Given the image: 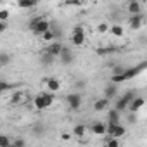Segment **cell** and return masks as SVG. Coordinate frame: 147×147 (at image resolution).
Listing matches in <instances>:
<instances>
[{
    "label": "cell",
    "mask_w": 147,
    "mask_h": 147,
    "mask_svg": "<svg viewBox=\"0 0 147 147\" xmlns=\"http://www.w3.org/2000/svg\"><path fill=\"white\" fill-rule=\"evenodd\" d=\"M9 11H0V21L2 23H7V19H9Z\"/></svg>",
    "instance_id": "28"
},
{
    "label": "cell",
    "mask_w": 147,
    "mask_h": 147,
    "mask_svg": "<svg viewBox=\"0 0 147 147\" xmlns=\"http://www.w3.org/2000/svg\"><path fill=\"white\" fill-rule=\"evenodd\" d=\"M104 147H119V140L118 138H113V137H107Z\"/></svg>",
    "instance_id": "24"
},
{
    "label": "cell",
    "mask_w": 147,
    "mask_h": 147,
    "mask_svg": "<svg viewBox=\"0 0 147 147\" xmlns=\"http://www.w3.org/2000/svg\"><path fill=\"white\" fill-rule=\"evenodd\" d=\"M107 30H109V26H107L106 23H100V24L97 26V31H99V33H106Z\"/></svg>",
    "instance_id": "30"
},
{
    "label": "cell",
    "mask_w": 147,
    "mask_h": 147,
    "mask_svg": "<svg viewBox=\"0 0 147 147\" xmlns=\"http://www.w3.org/2000/svg\"><path fill=\"white\" fill-rule=\"evenodd\" d=\"M128 107H130L133 113H135V111H140V109L144 107V99H142V97H135V99L128 104Z\"/></svg>",
    "instance_id": "11"
},
{
    "label": "cell",
    "mask_w": 147,
    "mask_h": 147,
    "mask_svg": "<svg viewBox=\"0 0 147 147\" xmlns=\"http://www.w3.org/2000/svg\"><path fill=\"white\" fill-rule=\"evenodd\" d=\"M133 99H135V95H133V92H126V94H125V95H123V97H121V99H119L118 102H116V107H114V109H116L118 113H121V111H125V109L128 107V104H130V102H131Z\"/></svg>",
    "instance_id": "3"
},
{
    "label": "cell",
    "mask_w": 147,
    "mask_h": 147,
    "mask_svg": "<svg viewBox=\"0 0 147 147\" xmlns=\"http://www.w3.org/2000/svg\"><path fill=\"white\" fill-rule=\"evenodd\" d=\"M11 55L7 54V52H0V66H7L9 62H11Z\"/></svg>",
    "instance_id": "22"
},
{
    "label": "cell",
    "mask_w": 147,
    "mask_h": 147,
    "mask_svg": "<svg viewBox=\"0 0 147 147\" xmlns=\"http://www.w3.org/2000/svg\"><path fill=\"white\" fill-rule=\"evenodd\" d=\"M11 88H12L11 83H7V82H4V80H0V94H4V92H7V90H11Z\"/></svg>",
    "instance_id": "25"
},
{
    "label": "cell",
    "mask_w": 147,
    "mask_h": 147,
    "mask_svg": "<svg viewBox=\"0 0 147 147\" xmlns=\"http://www.w3.org/2000/svg\"><path fill=\"white\" fill-rule=\"evenodd\" d=\"M61 61H62V64L64 66H67V64H71L73 62V59H75V57H73V52L67 49V47H62V50H61Z\"/></svg>",
    "instance_id": "6"
},
{
    "label": "cell",
    "mask_w": 147,
    "mask_h": 147,
    "mask_svg": "<svg viewBox=\"0 0 147 147\" xmlns=\"http://www.w3.org/2000/svg\"><path fill=\"white\" fill-rule=\"evenodd\" d=\"M69 138H71L69 133H62V140H69Z\"/></svg>",
    "instance_id": "33"
},
{
    "label": "cell",
    "mask_w": 147,
    "mask_h": 147,
    "mask_svg": "<svg viewBox=\"0 0 147 147\" xmlns=\"http://www.w3.org/2000/svg\"><path fill=\"white\" fill-rule=\"evenodd\" d=\"M35 133H42V126H36L35 128Z\"/></svg>",
    "instance_id": "34"
},
{
    "label": "cell",
    "mask_w": 147,
    "mask_h": 147,
    "mask_svg": "<svg viewBox=\"0 0 147 147\" xmlns=\"http://www.w3.org/2000/svg\"><path fill=\"white\" fill-rule=\"evenodd\" d=\"M12 145L14 147H26V142L23 138H16V140H12Z\"/></svg>",
    "instance_id": "29"
},
{
    "label": "cell",
    "mask_w": 147,
    "mask_h": 147,
    "mask_svg": "<svg viewBox=\"0 0 147 147\" xmlns=\"http://www.w3.org/2000/svg\"><path fill=\"white\" fill-rule=\"evenodd\" d=\"M42 62H43V64H52V62H54V57H50V55L45 52V54H42Z\"/></svg>",
    "instance_id": "27"
},
{
    "label": "cell",
    "mask_w": 147,
    "mask_h": 147,
    "mask_svg": "<svg viewBox=\"0 0 147 147\" xmlns=\"http://www.w3.org/2000/svg\"><path fill=\"white\" fill-rule=\"evenodd\" d=\"M11 145V138L7 135H0V147H9Z\"/></svg>",
    "instance_id": "26"
},
{
    "label": "cell",
    "mask_w": 147,
    "mask_h": 147,
    "mask_svg": "<svg viewBox=\"0 0 147 147\" xmlns=\"http://www.w3.org/2000/svg\"><path fill=\"white\" fill-rule=\"evenodd\" d=\"M18 7H21V9H31V7H35V2H33V0H19Z\"/></svg>",
    "instance_id": "19"
},
{
    "label": "cell",
    "mask_w": 147,
    "mask_h": 147,
    "mask_svg": "<svg viewBox=\"0 0 147 147\" xmlns=\"http://www.w3.org/2000/svg\"><path fill=\"white\" fill-rule=\"evenodd\" d=\"M116 92H118V90H116V85H113V83L107 85V87L104 88V99H107V100L114 99V97H116Z\"/></svg>",
    "instance_id": "10"
},
{
    "label": "cell",
    "mask_w": 147,
    "mask_h": 147,
    "mask_svg": "<svg viewBox=\"0 0 147 147\" xmlns=\"http://www.w3.org/2000/svg\"><path fill=\"white\" fill-rule=\"evenodd\" d=\"M33 104H35V107L38 109V111H43V109H47V106H45V100L42 99V95L38 94L35 99H33Z\"/></svg>",
    "instance_id": "16"
},
{
    "label": "cell",
    "mask_w": 147,
    "mask_h": 147,
    "mask_svg": "<svg viewBox=\"0 0 147 147\" xmlns=\"http://www.w3.org/2000/svg\"><path fill=\"white\" fill-rule=\"evenodd\" d=\"M55 35H57V33H55V31H54V30H52V28H50V30H49V31H45V33H43V35H42V38H43V40H45V42H52V40H54V38H55Z\"/></svg>",
    "instance_id": "23"
},
{
    "label": "cell",
    "mask_w": 147,
    "mask_h": 147,
    "mask_svg": "<svg viewBox=\"0 0 147 147\" xmlns=\"http://www.w3.org/2000/svg\"><path fill=\"white\" fill-rule=\"evenodd\" d=\"M45 83H47V88H49V92H50V94L59 92V88H61V82H59L57 78H47V80H45Z\"/></svg>",
    "instance_id": "8"
},
{
    "label": "cell",
    "mask_w": 147,
    "mask_h": 147,
    "mask_svg": "<svg viewBox=\"0 0 147 147\" xmlns=\"http://www.w3.org/2000/svg\"><path fill=\"white\" fill-rule=\"evenodd\" d=\"M107 107H109V100L104 99V97L99 99V100H95V104H94V109H95V111H106Z\"/></svg>",
    "instance_id": "14"
},
{
    "label": "cell",
    "mask_w": 147,
    "mask_h": 147,
    "mask_svg": "<svg viewBox=\"0 0 147 147\" xmlns=\"http://www.w3.org/2000/svg\"><path fill=\"white\" fill-rule=\"evenodd\" d=\"M145 62H140L138 66H135V67H130V69H125L123 71V75H125V80H131V78H135L137 75H140V73L145 69Z\"/></svg>",
    "instance_id": "4"
},
{
    "label": "cell",
    "mask_w": 147,
    "mask_h": 147,
    "mask_svg": "<svg viewBox=\"0 0 147 147\" xmlns=\"http://www.w3.org/2000/svg\"><path fill=\"white\" fill-rule=\"evenodd\" d=\"M140 9H142V5H140V2H137V0H133V2L128 4V11L133 16H140Z\"/></svg>",
    "instance_id": "15"
},
{
    "label": "cell",
    "mask_w": 147,
    "mask_h": 147,
    "mask_svg": "<svg viewBox=\"0 0 147 147\" xmlns=\"http://www.w3.org/2000/svg\"><path fill=\"white\" fill-rule=\"evenodd\" d=\"M61 50H62V45L57 43V42H54V43H50V45L47 47V54H49L50 57H59V55H61Z\"/></svg>",
    "instance_id": "7"
},
{
    "label": "cell",
    "mask_w": 147,
    "mask_h": 147,
    "mask_svg": "<svg viewBox=\"0 0 147 147\" xmlns=\"http://www.w3.org/2000/svg\"><path fill=\"white\" fill-rule=\"evenodd\" d=\"M142 23H144L142 16H131L130 18V28H133V30H140L142 28Z\"/></svg>",
    "instance_id": "13"
},
{
    "label": "cell",
    "mask_w": 147,
    "mask_h": 147,
    "mask_svg": "<svg viewBox=\"0 0 147 147\" xmlns=\"http://www.w3.org/2000/svg\"><path fill=\"white\" fill-rule=\"evenodd\" d=\"M71 42L75 45H83L85 43V30H83V26H75V28H73Z\"/></svg>",
    "instance_id": "2"
},
{
    "label": "cell",
    "mask_w": 147,
    "mask_h": 147,
    "mask_svg": "<svg viewBox=\"0 0 147 147\" xmlns=\"http://www.w3.org/2000/svg\"><path fill=\"white\" fill-rule=\"evenodd\" d=\"M21 99H23V94H21V92H16V94L12 95V102H14V104H16V102H19Z\"/></svg>",
    "instance_id": "31"
},
{
    "label": "cell",
    "mask_w": 147,
    "mask_h": 147,
    "mask_svg": "<svg viewBox=\"0 0 147 147\" xmlns=\"http://www.w3.org/2000/svg\"><path fill=\"white\" fill-rule=\"evenodd\" d=\"M7 30V23H2V21H0V33H4Z\"/></svg>",
    "instance_id": "32"
},
{
    "label": "cell",
    "mask_w": 147,
    "mask_h": 147,
    "mask_svg": "<svg viewBox=\"0 0 147 147\" xmlns=\"http://www.w3.org/2000/svg\"><path fill=\"white\" fill-rule=\"evenodd\" d=\"M123 71H125V69H123ZM123 71H121V73H116V75H113V76H111V82H113V85H114V83L126 82V80H125V75H123Z\"/></svg>",
    "instance_id": "21"
},
{
    "label": "cell",
    "mask_w": 147,
    "mask_h": 147,
    "mask_svg": "<svg viewBox=\"0 0 147 147\" xmlns=\"http://www.w3.org/2000/svg\"><path fill=\"white\" fill-rule=\"evenodd\" d=\"M66 100H67L69 109H73V111H78L82 107V95L80 94H69L66 97Z\"/></svg>",
    "instance_id": "5"
},
{
    "label": "cell",
    "mask_w": 147,
    "mask_h": 147,
    "mask_svg": "<svg viewBox=\"0 0 147 147\" xmlns=\"http://www.w3.org/2000/svg\"><path fill=\"white\" fill-rule=\"evenodd\" d=\"M85 131H87V130H85V125H76L75 128H73V133H75L76 137H80V138L85 137Z\"/></svg>",
    "instance_id": "18"
},
{
    "label": "cell",
    "mask_w": 147,
    "mask_h": 147,
    "mask_svg": "<svg viewBox=\"0 0 147 147\" xmlns=\"http://www.w3.org/2000/svg\"><path fill=\"white\" fill-rule=\"evenodd\" d=\"M107 123L109 125H119V113L116 109L107 111Z\"/></svg>",
    "instance_id": "9"
},
{
    "label": "cell",
    "mask_w": 147,
    "mask_h": 147,
    "mask_svg": "<svg viewBox=\"0 0 147 147\" xmlns=\"http://www.w3.org/2000/svg\"><path fill=\"white\" fill-rule=\"evenodd\" d=\"M30 30L35 33V35H43L45 31H49L50 30V23L47 21V19H43V18H33L31 21H30Z\"/></svg>",
    "instance_id": "1"
},
{
    "label": "cell",
    "mask_w": 147,
    "mask_h": 147,
    "mask_svg": "<svg viewBox=\"0 0 147 147\" xmlns=\"http://www.w3.org/2000/svg\"><path fill=\"white\" fill-rule=\"evenodd\" d=\"M109 31H111L114 36H123V28H121L119 24H113V26H109Z\"/></svg>",
    "instance_id": "20"
},
{
    "label": "cell",
    "mask_w": 147,
    "mask_h": 147,
    "mask_svg": "<svg viewBox=\"0 0 147 147\" xmlns=\"http://www.w3.org/2000/svg\"><path fill=\"white\" fill-rule=\"evenodd\" d=\"M40 95H42V99L45 100V106H47V107H50V106H52V102H54L52 94H50V92H42Z\"/></svg>",
    "instance_id": "17"
},
{
    "label": "cell",
    "mask_w": 147,
    "mask_h": 147,
    "mask_svg": "<svg viewBox=\"0 0 147 147\" xmlns=\"http://www.w3.org/2000/svg\"><path fill=\"white\" fill-rule=\"evenodd\" d=\"M92 131L95 135H106V125L100 121H95V123H92Z\"/></svg>",
    "instance_id": "12"
}]
</instances>
